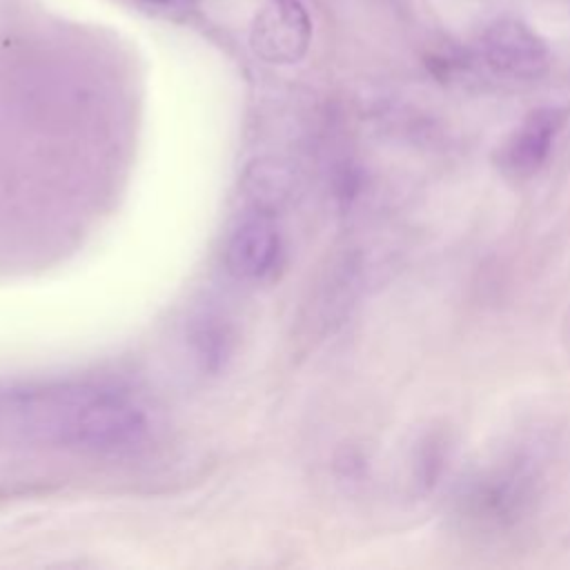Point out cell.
<instances>
[{
  "mask_svg": "<svg viewBox=\"0 0 570 570\" xmlns=\"http://www.w3.org/2000/svg\"><path fill=\"white\" fill-rule=\"evenodd\" d=\"M145 410L125 392L56 383L0 392V445L122 450L147 434Z\"/></svg>",
  "mask_w": 570,
  "mask_h": 570,
  "instance_id": "cell-1",
  "label": "cell"
},
{
  "mask_svg": "<svg viewBox=\"0 0 570 570\" xmlns=\"http://www.w3.org/2000/svg\"><path fill=\"white\" fill-rule=\"evenodd\" d=\"M546 490V450L537 439L519 441L479 465L459 488L456 519L474 534H508L537 510Z\"/></svg>",
  "mask_w": 570,
  "mask_h": 570,
  "instance_id": "cell-2",
  "label": "cell"
},
{
  "mask_svg": "<svg viewBox=\"0 0 570 570\" xmlns=\"http://www.w3.org/2000/svg\"><path fill=\"white\" fill-rule=\"evenodd\" d=\"M479 56L494 76L517 82L543 78L552 62L546 40L530 24L512 16L497 18L483 29Z\"/></svg>",
  "mask_w": 570,
  "mask_h": 570,
  "instance_id": "cell-3",
  "label": "cell"
},
{
  "mask_svg": "<svg viewBox=\"0 0 570 570\" xmlns=\"http://www.w3.org/2000/svg\"><path fill=\"white\" fill-rule=\"evenodd\" d=\"M312 42V20L301 0H267L254 16L249 47L272 65L298 62Z\"/></svg>",
  "mask_w": 570,
  "mask_h": 570,
  "instance_id": "cell-4",
  "label": "cell"
},
{
  "mask_svg": "<svg viewBox=\"0 0 570 570\" xmlns=\"http://www.w3.org/2000/svg\"><path fill=\"white\" fill-rule=\"evenodd\" d=\"M566 114L557 107L530 111L514 131L499 145L494 163L512 180H528L546 165L554 140L563 127Z\"/></svg>",
  "mask_w": 570,
  "mask_h": 570,
  "instance_id": "cell-5",
  "label": "cell"
},
{
  "mask_svg": "<svg viewBox=\"0 0 570 570\" xmlns=\"http://www.w3.org/2000/svg\"><path fill=\"white\" fill-rule=\"evenodd\" d=\"M281 252L278 232L263 218L243 220L227 238L225 267L238 281H258L272 272Z\"/></svg>",
  "mask_w": 570,
  "mask_h": 570,
  "instance_id": "cell-6",
  "label": "cell"
},
{
  "mask_svg": "<svg viewBox=\"0 0 570 570\" xmlns=\"http://www.w3.org/2000/svg\"><path fill=\"white\" fill-rule=\"evenodd\" d=\"M296 176L294 169L278 158L252 160L240 178L245 198L256 212H276L294 194Z\"/></svg>",
  "mask_w": 570,
  "mask_h": 570,
  "instance_id": "cell-7",
  "label": "cell"
},
{
  "mask_svg": "<svg viewBox=\"0 0 570 570\" xmlns=\"http://www.w3.org/2000/svg\"><path fill=\"white\" fill-rule=\"evenodd\" d=\"M450 454H452V436L448 428H430L419 436V441L414 443L412 463H410V481L419 499L432 494V490L441 483Z\"/></svg>",
  "mask_w": 570,
  "mask_h": 570,
  "instance_id": "cell-8",
  "label": "cell"
},
{
  "mask_svg": "<svg viewBox=\"0 0 570 570\" xmlns=\"http://www.w3.org/2000/svg\"><path fill=\"white\" fill-rule=\"evenodd\" d=\"M189 343L200 361V367L207 372H218L232 354L234 332L225 316L214 309H203L191 318Z\"/></svg>",
  "mask_w": 570,
  "mask_h": 570,
  "instance_id": "cell-9",
  "label": "cell"
},
{
  "mask_svg": "<svg viewBox=\"0 0 570 570\" xmlns=\"http://www.w3.org/2000/svg\"><path fill=\"white\" fill-rule=\"evenodd\" d=\"M142 2H149V4H167L171 0H142Z\"/></svg>",
  "mask_w": 570,
  "mask_h": 570,
  "instance_id": "cell-10",
  "label": "cell"
},
{
  "mask_svg": "<svg viewBox=\"0 0 570 570\" xmlns=\"http://www.w3.org/2000/svg\"><path fill=\"white\" fill-rule=\"evenodd\" d=\"M568 338H570V318H568Z\"/></svg>",
  "mask_w": 570,
  "mask_h": 570,
  "instance_id": "cell-11",
  "label": "cell"
}]
</instances>
